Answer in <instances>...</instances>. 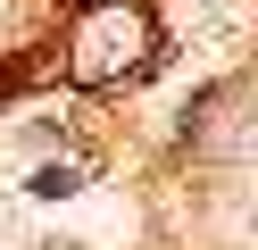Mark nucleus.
Returning a JSON list of instances; mask_svg holds the SVG:
<instances>
[{
	"mask_svg": "<svg viewBox=\"0 0 258 250\" xmlns=\"http://www.w3.org/2000/svg\"><path fill=\"white\" fill-rule=\"evenodd\" d=\"M84 183V167H67V159H50V167H34V192L42 200H58V192H75Z\"/></svg>",
	"mask_w": 258,
	"mask_h": 250,
	"instance_id": "1",
	"label": "nucleus"
},
{
	"mask_svg": "<svg viewBox=\"0 0 258 250\" xmlns=\"http://www.w3.org/2000/svg\"><path fill=\"white\" fill-rule=\"evenodd\" d=\"M50 250H75V242H50Z\"/></svg>",
	"mask_w": 258,
	"mask_h": 250,
	"instance_id": "2",
	"label": "nucleus"
}]
</instances>
